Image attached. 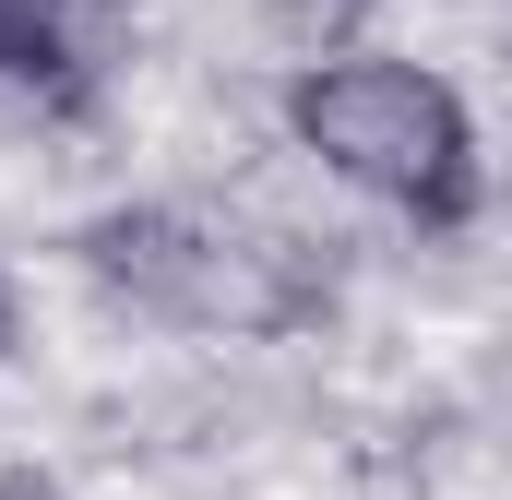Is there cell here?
I'll return each instance as SVG.
<instances>
[{
    "mask_svg": "<svg viewBox=\"0 0 512 500\" xmlns=\"http://www.w3.org/2000/svg\"><path fill=\"white\" fill-rule=\"evenodd\" d=\"M72 262L131 310H155L179 334H239V346L310 334L334 310V274L239 203H108L72 227Z\"/></svg>",
    "mask_w": 512,
    "mask_h": 500,
    "instance_id": "1",
    "label": "cell"
},
{
    "mask_svg": "<svg viewBox=\"0 0 512 500\" xmlns=\"http://www.w3.org/2000/svg\"><path fill=\"white\" fill-rule=\"evenodd\" d=\"M286 131H298V155H322L346 191L393 203L429 239L477 227V203H489V155H477L465 96L441 72H417V60H382V48L298 60L286 72Z\"/></svg>",
    "mask_w": 512,
    "mask_h": 500,
    "instance_id": "2",
    "label": "cell"
},
{
    "mask_svg": "<svg viewBox=\"0 0 512 500\" xmlns=\"http://www.w3.org/2000/svg\"><path fill=\"white\" fill-rule=\"evenodd\" d=\"M96 108V60L72 36V0H0V131H60Z\"/></svg>",
    "mask_w": 512,
    "mask_h": 500,
    "instance_id": "3",
    "label": "cell"
},
{
    "mask_svg": "<svg viewBox=\"0 0 512 500\" xmlns=\"http://www.w3.org/2000/svg\"><path fill=\"white\" fill-rule=\"evenodd\" d=\"M24 346V286H12V262H0V358Z\"/></svg>",
    "mask_w": 512,
    "mask_h": 500,
    "instance_id": "4",
    "label": "cell"
},
{
    "mask_svg": "<svg viewBox=\"0 0 512 500\" xmlns=\"http://www.w3.org/2000/svg\"><path fill=\"white\" fill-rule=\"evenodd\" d=\"M0 500H72V489H60V477H36V465H12V477H0Z\"/></svg>",
    "mask_w": 512,
    "mask_h": 500,
    "instance_id": "5",
    "label": "cell"
},
{
    "mask_svg": "<svg viewBox=\"0 0 512 500\" xmlns=\"http://www.w3.org/2000/svg\"><path fill=\"white\" fill-rule=\"evenodd\" d=\"M274 12H298V24H346L358 0H274Z\"/></svg>",
    "mask_w": 512,
    "mask_h": 500,
    "instance_id": "6",
    "label": "cell"
},
{
    "mask_svg": "<svg viewBox=\"0 0 512 500\" xmlns=\"http://www.w3.org/2000/svg\"><path fill=\"white\" fill-rule=\"evenodd\" d=\"M96 12H131V0H96Z\"/></svg>",
    "mask_w": 512,
    "mask_h": 500,
    "instance_id": "7",
    "label": "cell"
}]
</instances>
